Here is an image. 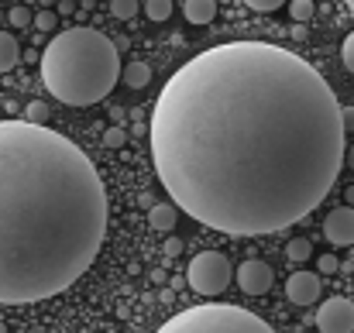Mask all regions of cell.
Masks as SVG:
<instances>
[{"mask_svg": "<svg viewBox=\"0 0 354 333\" xmlns=\"http://www.w3.org/2000/svg\"><path fill=\"white\" fill-rule=\"evenodd\" d=\"M317 327L324 333H354V303L344 296L327 299L317 310Z\"/></svg>", "mask_w": 354, "mask_h": 333, "instance_id": "8992f818", "label": "cell"}, {"mask_svg": "<svg viewBox=\"0 0 354 333\" xmlns=\"http://www.w3.org/2000/svg\"><path fill=\"white\" fill-rule=\"evenodd\" d=\"M341 62H344L348 73H354V31L344 38V45H341Z\"/></svg>", "mask_w": 354, "mask_h": 333, "instance_id": "44dd1931", "label": "cell"}, {"mask_svg": "<svg viewBox=\"0 0 354 333\" xmlns=\"http://www.w3.org/2000/svg\"><path fill=\"white\" fill-rule=\"evenodd\" d=\"M24 120H28V124L45 127V120H48V104H45V100H31V104H28V111H24Z\"/></svg>", "mask_w": 354, "mask_h": 333, "instance_id": "9a60e30c", "label": "cell"}, {"mask_svg": "<svg viewBox=\"0 0 354 333\" xmlns=\"http://www.w3.org/2000/svg\"><path fill=\"white\" fill-rule=\"evenodd\" d=\"M286 299L296 306H310L320 299V275L313 272H292L286 282Z\"/></svg>", "mask_w": 354, "mask_h": 333, "instance_id": "ba28073f", "label": "cell"}, {"mask_svg": "<svg viewBox=\"0 0 354 333\" xmlns=\"http://www.w3.org/2000/svg\"><path fill=\"white\" fill-rule=\"evenodd\" d=\"M148 223H151L155 230H172V227H176V207H172V203H155V207H148Z\"/></svg>", "mask_w": 354, "mask_h": 333, "instance_id": "4fadbf2b", "label": "cell"}, {"mask_svg": "<svg viewBox=\"0 0 354 333\" xmlns=\"http://www.w3.org/2000/svg\"><path fill=\"white\" fill-rule=\"evenodd\" d=\"M337 268H341V261H337L334 254H324V258H320V272H324V275H337Z\"/></svg>", "mask_w": 354, "mask_h": 333, "instance_id": "603a6c76", "label": "cell"}, {"mask_svg": "<svg viewBox=\"0 0 354 333\" xmlns=\"http://www.w3.org/2000/svg\"><path fill=\"white\" fill-rule=\"evenodd\" d=\"M158 333H275L261 316L231 306V303H203L193 310L176 313Z\"/></svg>", "mask_w": 354, "mask_h": 333, "instance_id": "277c9868", "label": "cell"}, {"mask_svg": "<svg viewBox=\"0 0 354 333\" xmlns=\"http://www.w3.org/2000/svg\"><path fill=\"white\" fill-rule=\"evenodd\" d=\"M145 14H148V21H169L172 17V0H145Z\"/></svg>", "mask_w": 354, "mask_h": 333, "instance_id": "5bb4252c", "label": "cell"}, {"mask_svg": "<svg viewBox=\"0 0 354 333\" xmlns=\"http://www.w3.org/2000/svg\"><path fill=\"white\" fill-rule=\"evenodd\" d=\"M231 278H234V268L221 251H200L189 261V285L200 296H221L231 285Z\"/></svg>", "mask_w": 354, "mask_h": 333, "instance_id": "5b68a950", "label": "cell"}, {"mask_svg": "<svg viewBox=\"0 0 354 333\" xmlns=\"http://www.w3.org/2000/svg\"><path fill=\"white\" fill-rule=\"evenodd\" d=\"M344 200H348V207H354V186L348 189V193H344Z\"/></svg>", "mask_w": 354, "mask_h": 333, "instance_id": "4316f807", "label": "cell"}, {"mask_svg": "<svg viewBox=\"0 0 354 333\" xmlns=\"http://www.w3.org/2000/svg\"><path fill=\"white\" fill-rule=\"evenodd\" d=\"M111 14L118 21H131L138 14V0H111Z\"/></svg>", "mask_w": 354, "mask_h": 333, "instance_id": "2e32d148", "label": "cell"}, {"mask_svg": "<svg viewBox=\"0 0 354 333\" xmlns=\"http://www.w3.org/2000/svg\"><path fill=\"white\" fill-rule=\"evenodd\" d=\"M344 158L351 162V169H354V144H351V151H344Z\"/></svg>", "mask_w": 354, "mask_h": 333, "instance_id": "83f0119b", "label": "cell"}, {"mask_svg": "<svg viewBox=\"0 0 354 333\" xmlns=\"http://www.w3.org/2000/svg\"><path fill=\"white\" fill-rule=\"evenodd\" d=\"M17 59H21L17 38L7 35V31H0V73H10V69L17 66Z\"/></svg>", "mask_w": 354, "mask_h": 333, "instance_id": "7c38bea8", "label": "cell"}, {"mask_svg": "<svg viewBox=\"0 0 354 333\" xmlns=\"http://www.w3.org/2000/svg\"><path fill=\"white\" fill-rule=\"evenodd\" d=\"M107 234L104 179L66 134L0 120V306L66 292Z\"/></svg>", "mask_w": 354, "mask_h": 333, "instance_id": "7a4b0ae2", "label": "cell"}, {"mask_svg": "<svg viewBox=\"0 0 354 333\" xmlns=\"http://www.w3.org/2000/svg\"><path fill=\"white\" fill-rule=\"evenodd\" d=\"M176 210L258 237L313 213L344 165L341 104L296 52L227 41L172 73L148 124Z\"/></svg>", "mask_w": 354, "mask_h": 333, "instance_id": "6da1fadb", "label": "cell"}, {"mask_svg": "<svg viewBox=\"0 0 354 333\" xmlns=\"http://www.w3.org/2000/svg\"><path fill=\"white\" fill-rule=\"evenodd\" d=\"M31 24H35L38 31H55V24H59V17H55V10H38Z\"/></svg>", "mask_w": 354, "mask_h": 333, "instance_id": "ffe728a7", "label": "cell"}, {"mask_svg": "<svg viewBox=\"0 0 354 333\" xmlns=\"http://www.w3.org/2000/svg\"><path fill=\"white\" fill-rule=\"evenodd\" d=\"M251 10H275V7H282L286 0H244Z\"/></svg>", "mask_w": 354, "mask_h": 333, "instance_id": "cb8c5ba5", "label": "cell"}, {"mask_svg": "<svg viewBox=\"0 0 354 333\" xmlns=\"http://www.w3.org/2000/svg\"><path fill=\"white\" fill-rule=\"evenodd\" d=\"M344 3H348V7H351V10H354V0H344Z\"/></svg>", "mask_w": 354, "mask_h": 333, "instance_id": "f1b7e54d", "label": "cell"}, {"mask_svg": "<svg viewBox=\"0 0 354 333\" xmlns=\"http://www.w3.org/2000/svg\"><path fill=\"white\" fill-rule=\"evenodd\" d=\"M289 14H292V21H310L313 17V0H289Z\"/></svg>", "mask_w": 354, "mask_h": 333, "instance_id": "ac0fdd59", "label": "cell"}, {"mask_svg": "<svg viewBox=\"0 0 354 333\" xmlns=\"http://www.w3.org/2000/svg\"><path fill=\"white\" fill-rule=\"evenodd\" d=\"M286 254H289V261H306L313 254V247H310V240H289Z\"/></svg>", "mask_w": 354, "mask_h": 333, "instance_id": "d6986e66", "label": "cell"}, {"mask_svg": "<svg viewBox=\"0 0 354 333\" xmlns=\"http://www.w3.org/2000/svg\"><path fill=\"white\" fill-rule=\"evenodd\" d=\"M341 124H344V134L354 131V107H341Z\"/></svg>", "mask_w": 354, "mask_h": 333, "instance_id": "484cf974", "label": "cell"}, {"mask_svg": "<svg viewBox=\"0 0 354 333\" xmlns=\"http://www.w3.org/2000/svg\"><path fill=\"white\" fill-rule=\"evenodd\" d=\"M237 285H241V292H248V296L268 292V289H272V268H268V261H258V258L241 261V268H237Z\"/></svg>", "mask_w": 354, "mask_h": 333, "instance_id": "52a82bcc", "label": "cell"}, {"mask_svg": "<svg viewBox=\"0 0 354 333\" xmlns=\"http://www.w3.org/2000/svg\"><path fill=\"white\" fill-rule=\"evenodd\" d=\"M124 141H127V134H124L120 127H111V131H104V144H107V148H124Z\"/></svg>", "mask_w": 354, "mask_h": 333, "instance_id": "7402d4cb", "label": "cell"}, {"mask_svg": "<svg viewBox=\"0 0 354 333\" xmlns=\"http://www.w3.org/2000/svg\"><path fill=\"white\" fill-rule=\"evenodd\" d=\"M7 21H10L14 28H28V24L35 21V14H31L24 3H17V7H10V10H7Z\"/></svg>", "mask_w": 354, "mask_h": 333, "instance_id": "e0dca14e", "label": "cell"}, {"mask_svg": "<svg viewBox=\"0 0 354 333\" xmlns=\"http://www.w3.org/2000/svg\"><path fill=\"white\" fill-rule=\"evenodd\" d=\"M38 66L45 90L66 107L100 104L120 79L118 45L97 28L59 31L45 45Z\"/></svg>", "mask_w": 354, "mask_h": 333, "instance_id": "3957f363", "label": "cell"}, {"mask_svg": "<svg viewBox=\"0 0 354 333\" xmlns=\"http://www.w3.org/2000/svg\"><path fill=\"white\" fill-rule=\"evenodd\" d=\"M165 254H169V258H179V254H183V240H179V237H169V244H165Z\"/></svg>", "mask_w": 354, "mask_h": 333, "instance_id": "d4e9b609", "label": "cell"}, {"mask_svg": "<svg viewBox=\"0 0 354 333\" xmlns=\"http://www.w3.org/2000/svg\"><path fill=\"white\" fill-rule=\"evenodd\" d=\"M0 24H3V10H0Z\"/></svg>", "mask_w": 354, "mask_h": 333, "instance_id": "f546056e", "label": "cell"}, {"mask_svg": "<svg viewBox=\"0 0 354 333\" xmlns=\"http://www.w3.org/2000/svg\"><path fill=\"white\" fill-rule=\"evenodd\" d=\"M120 79H124V86H131V90H145V86L151 83V69H148L145 62H127V66L120 69Z\"/></svg>", "mask_w": 354, "mask_h": 333, "instance_id": "8fae6325", "label": "cell"}, {"mask_svg": "<svg viewBox=\"0 0 354 333\" xmlns=\"http://www.w3.org/2000/svg\"><path fill=\"white\" fill-rule=\"evenodd\" d=\"M324 234L330 244H354V207H337L327 213Z\"/></svg>", "mask_w": 354, "mask_h": 333, "instance_id": "9c48e42d", "label": "cell"}, {"mask_svg": "<svg viewBox=\"0 0 354 333\" xmlns=\"http://www.w3.org/2000/svg\"><path fill=\"white\" fill-rule=\"evenodd\" d=\"M183 14H186L189 24H210L214 14H217V0H186Z\"/></svg>", "mask_w": 354, "mask_h": 333, "instance_id": "30bf717a", "label": "cell"}]
</instances>
